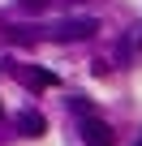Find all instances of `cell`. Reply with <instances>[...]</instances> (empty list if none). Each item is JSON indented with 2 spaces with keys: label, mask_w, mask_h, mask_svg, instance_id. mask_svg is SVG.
Wrapping results in <instances>:
<instances>
[{
  "label": "cell",
  "mask_w": 142,
  "mask_h": 146,
  "mask_svg": "<svg viewBox=\"0 0 142 146\" xmlns=\"http://www.w3.org/2000/svg\"><path fill=\"white\" fill-rule=\"evenodd\" d=\"M99 30V22L95 17H73V22H60V26H52L47 35L56 39V43H78V39H91Z\"/></svg>",
  "instance_id": "cell-1"
},
{
  "label": "cell",
  "mask_w": 142,
  "mask_h": 146,
  "mask_svg": "<svg viewBox=\"0 0 142 146\" xmlns=\"http://www.w3.org/2000/svg\"><path fill=\"white\" fill-rule=\"evenodd\" d=\"M78 133H82V142H86V146H116V137H112V129H108V125H103L99 116H86Z\"/></svg>",
  "instance_id": "cell-2"
},
{
  "label": "cell",
  "mask_w": 142,
  "mask_h": 146,
  "mask_svg": "<svg viewBox=\"0 0 142 146\" xmlns=\"http://www.w3.org/2000/svg\"><path fill=\"white\" fill-rule=\"evenodd\" d=\"M17 125L26 129V137H43V129H47L39 112H22V116H17Z\"/></svg>",
  "instance_id": "cell-3"
},
{
  "label": "cell",
  "mask_w": 142,
  "mask_h": 146,
  "mask_svg": "<svg viewBox=\"0 0 142 146\" xmlns=\"http://www.w3.org/2000/svg\"><path fill=\"white\" fill-rule=\"evenodd\" d=\"M30 86H35V90H47V86H56V73H47V69H35V73H30Z\"/></svg>",
  "instance_id": "cell-4"
},
{
  "label": "cell",
  "mask_w": 142,
  "mask_h": 146,
  "mask_svg": "<svg viewBox=\"0 0 142 146\" xmlns=\"http://www.w3.org/2000/svg\"><path fill=\"white\" fill-rule=\"evenodd\" d=\"M22 5H26V9H43V0H22Z\"/></svg>",
  "instance_id": "cell-5"
},
{
  "label": "cell",
  "mask_w": 142,
  "mask_h": 146,
  "mask_svg": "<svg viewBox=\"0 0 142 146\" xmlns=\"http://www.w3.org/2000/svg\"><path fill=\"white\" fill-rule=\"evenodd\" d=\"M138 146H142V137H138Z\"/></svg>",
  "instance_id": "cell-6"
}]
</instances>
